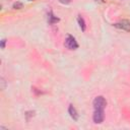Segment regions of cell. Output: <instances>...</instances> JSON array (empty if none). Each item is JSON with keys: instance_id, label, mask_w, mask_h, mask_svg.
<instances>
[{"instance_id": "8992f818", "label": "cell", "mask_w": 130, "mask_h": 130, "mask_svg": "<svg viewBox=\"0 0 130 130\" xmlns=\"http://www.w3.org/2000/svg\"><path fill=\"white\" fill-rule=\"evenodd\" d=\"M77 21H78V24H79V26H80V28H81V30H85V21H84V19H83V17L81 16V15H78V17H77Z\"/></svg>"}, {"instance_id": "3957f363", "label": "cell", "mask_w": 130, "mask_h": 130, "mask_svg": "<svg viewBox=\"0 0 130 130\" xmlns=\"http://www.w3.org/2000/svg\"><path fill=\"white\" fill-rule=\"evenodd\" d=\"M114 26L119 28V29H123V30H126V31H130V20L128 19H123V20H120L116 23H114Z\"/></svg>"}, {"instance_id": "ba28073f", "label": "cell", "mask_w": 130, "mask_h": 130, "mask_svg": "<svg viewBox=\"0 0 130 130\" xmlns=\"http://www.w3.org/2000/svg\"><path fill=\"white\" fill-rule=\"evenodd\" d=\"M22 7H23V4H22L21 2H18V1H17V2H15V3L13 4V8H14V9H21Z\"/></svg>"}, {"instance_id": "5b68a950", "label": "cell", "mask_w": 130, "mask_h": 130, "mask_svg": "<svg viewBox=\"0 0 130 130\" xmlns=\"http://www.w3.org/2000/svg\"><path fill=\"white\" fill-rule=\"evenodd\" d=\"M68 113H69V115H70V117L74 120V121H76L77 119H78V114H77V111H76V109L73 107V105H70L69 106V108H68Z\"/></svg>"}, {"instance_id": "52a82bcc", "label": "cell", "mask_w": 130, "mask_h": 130, "mask_svg": "<svg viewBox=\"0 0 130 130\" xmlns=\"http://www.w3.org/2000/svg\"><path fill=\"white\" fill-rule=\"evenodd\" d=\"M49 22L50 23H55V22H58L60 19L58 18V17H56V16H54L52 13H49Z\"/></svg>"}, {"instance_id": "9c48e42d", "label": "cell", "mask_w": 130, "mask_h": 130, "mask_svg": "<svg viewBox=\"0 0 130 130\" xmlns=\"http://www.w3.org/2000/svg\"><path fill=\"white\" fill-rule=\"evenodd\" d=\"M0 83H1V89H4L5 88V80L3 77L0 78Z\"/></svg>"}, {"instance_id": "30bf717a", "label": "cell", "mask_w": 130, "mask_h": 130, "mask_svg": "<svg viewBox=\"0 0 130 130\" xmlns=\"http://www.w3.org/2000/svg\"><path fill=\"white\" fill-rule=\"evenodd\" d=\"M62 4H69L71 2V0H59Z\"/></svg>"}, {"instance_id": "8fae6325", "label": "cell", "mask_w": 130, "mask_h": 130, "mask_svg": "<svg viewBox=\"0 0 130 130\" xmlns=\"http://www.w3.org/2000/svg\"><path fill=\"white\" fill-rule=\"evenodd\" d=\"M5 43H6V40H5V39H3V40L1 41V48H2V49H4V48H5Z\"/></svg>"}, {"instance_id": "7c38bea8", "label": "cell", "mask_w": 130, "mask_h": 130, "mask_svg": "<svg viewBox=\"0 0 130 130\" xmlns=\"http://www.w3.org/2000/svg\"><path fill=\"white\" fill-rule=\"evenodd\" d=\"M95 1H99V2H103V0H95Z\"/></svg>"}, {"instance_id": "6da1fadb", "label": "cell", "mask_w": 130, "mask_h": 130, "mask_svg": "<svg viewBox=\"0 0 130 130\" xmlns=\"http://www.w3.org/2000/svg\"><path fill=\"white\" fill-rule=\"evenodd\" d=\"M92 105H93L94 110H104L107 106V101L105 100L104 96L99 95V96L94 98V100L92 102Z\"/></svg>"}, {"instance_id": "277c9868", "label": "cell", "mask_w": 130, "mask_h": 130, "mask_svg": "<svg viewBox=\"0 0 130 130\" xmlns=\"http://www.w3.org/2000/svg\"><path fill=\"white\" fill-rule=\"evenodd\" d=\"M104 118H105L104 110H94L93 116H92V119H93V122L94 123H96V124L102 123L104 121Z\"/></svg>"}, {"instance_id": "4fadbf2b", "label": "cell", "mask_w": 130, "mask_h": 130, "mask_svg": "<svg viewBox=\"0 0 130 130\" xmlns=\"http://www.w3.org/2000/svg\"><path fill=\"white\" fill-rule=\"evenodd\" d=\"M28 1H35V0H28Z\"/></svg>"}, {"instance_id": "7a4b0ae2", "label": "cell", "mask_w": 130, "mask_h": 130, "mask_svg": "<svg viewBox=\"0 0 130 130\" xmlns=\"http://www.w3.org/2000/svg\"><path fill=\"white\" fill-rule=\"evenodd\" d=\"M65 47L67 49H69V50H75V49L78 48V44H77V42L75 41V39L72 36L68 35L66 40H65Z\"/></svg>"}]
</instances>
